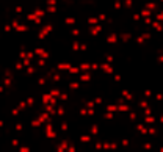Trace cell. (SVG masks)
Returning a JSON list of instances; mask_svg holds the SVG:
<instances>
[{
    "mask_svg": "<svg viewBox=\"0 0 163 152\" xmlns=\"http://www.w3.org/2000/svg\"><path fill=\"white\" fill-rule=\"evenodd\" d=\"M105 42L107 44H118L119 42V35H118V31H111L110 35H107Z\"/></svg>",
    "mask_w": 163,
    "mask_h": 152,
    "instance_id": "obj_2",
    "label": "cell"
},
{
    "mask_svg": "<svg viewBox=\"0 0 163 152\" xmlns=\"http://www.w3.org/2000/svg\"><path fill=\"white\" fill-rule=\"evenodd\" d=\"M33 13L38 16V17H46L47 16V11H46V8H35Z\"/></svg>",
    "mask_w": 163,
    "mask_h": 152,
    "instance_id": "obj_8",
    "label": "cell"
},
{
    "mask_svg": "<svg viewBox=\"0 0 163 152\" xmlns=\"http://www.w3.org/2000/svg\"><path fill=\"white\" fill-rule=\"evenodd\" d=\"M17 150H19V152H30L32 147H30L28 144H21L19 147H17Z\"/></svg>",
    "mask_w": 163,
    "mask_h": 152,
    "instance_id": "obj_18",
    "label": "cell"
},
{
    "mask_svg": "<svg viewBox=\"0 0 163 152\" xmlns=\"http://www.w3.org/2000/svg\"><path fill=\"white\" fill-rule=\"evenodd\" d=\"M99 69V63H91V71H97Z\"/></svg>",
    "mask_w": 163,
    "mask_h": 152,
    "instance_id": "obj_25",
    "label": "cell"
},
{
    "mask_svg": "<svg viewBox=\"0 0 163 152\" xmlns=\"http://www.w3.org/2000/svg\"><path fill=\"white\" fill-rule=\"evenodd\" d=\"M104 60L107 61V63H110V64H113V63H115V55H113V53H105V57H104Z\"/></svg>",
    "mask_w": 163,
    "mask_h": 152,
    "instance_id": "obj_17",
    "label": "cell"
},
{
    "mask_svg": "<svg viewBox=\"0 0 163 152\" xmlns=\"http://www.w3.org/2000/svg\"><path fill=\"white\" fill-rule=\"evenodd\" d=\"M91 78H93V72H91V71H85V72H80L77 75V80H78L80 83H86Z\"/></svg>",
    "mask_w": 163,
    "mask_h": 152,
    "instance_id": "obj_1",
    "label": "cell"
},
{
    "mask_svg": "<svg viewBox=\"0 0 163 152\" xmlns=\"http://www.w3.org/2000/svg\"><path fill=\"white\" fill-rule=\"evenodd\" d=\"M118 35H119V41L121 42H130L133 39V36H135V35L130 33V31H121V33H118Z\"/></svg>",
    "mask_w": 163,
    "mask_h": 152,
    "instance_id": "obj_3",
    "label": "cell"
},
{
    "mask_svg": "<svg viewBox=\"0 0 163 152\" xmlns=\"http://www.w3.org/2000/svg\"><path fill=\"white\" fill-rule=\"evenodd\" d=\"M13 116H14V118H17V116H19L21 114V110L19 108H17V107H13V108H11V111H10Z\"/></svg>",
    "mask_w": 163,
    "mask_h": 152,
    "instance_id": "obj_21",
    "label": "cell"
},
{
    "mask_svg": "<svg viewBox=\"0 0 163 152\" xmlns=\"http://www.w3.org/2000/svg\"><path fill=\"white\" fill-rule=\"evenodd\" d=\"M71 50H74V52L80 50V41H78V39H74V41H72V44H71Z\"/></svg>",
    "mask_w": 163,
    "mask_h": 152,
    "instance_id": "obj_15",
    "label": "cell"
},
{
    "mask_svg": "<svg viewBox=\"0 0 163 152\" xmlns=\"http://www.w3.org/2000/svg\"><path fill=\"white\" fill-rule=\"evenodd\" d=\"M14 69H16V71H24V69H25L24 61H22V60H17L16 63H14Z\"/></svg>",
    "mask_w": 163,
    "mask_h": 152,
    "instance_id": "obj_16",
    "label": "cell"
},
{
    "mask_svg": "<svg viewBox=\"0 0 163 152\" xmlns=\"http://www.w3.org/2000/svg\"><path fill=\"white\" fill-rule=\"evenodd\" d=\"M132 21H135V22H140V21H141V16H140V13H132Z\"/></svg>",
    "mask_w": 163,
    "mask_h": 152,
    "instance_id": "obj_24",
    "label": "cell"
},
{
    "mask_svg": "<svg viewBox=\"0 0 163 152\" xmlns=\"http://www.w3.org/2000/svg\"><path fill=\"white\" fill-rule=\"evenodd\" d=\"M113 118H115V113H111V111H102V119L111 121Z\"/></svg>",
    "mask_w": 163,
    "mask_h": 152,
    "instance_id": "obj_13",
    "label": "cell"
},
{
    "mask_svg": "<svg viewBox=\"0 0 163 152\" xmlns=\"http://www.w3.org/2000/svg\"><path fill=\"white\" fill-rule=\"evenodd\" d=\"M27 55H28V52H27V50H19V53H17V58H19V60H25Z\"/></svg>",
    "mask_w": 163,
    "mask_h": 152,
    "instance_id": "obj_20",
    "label": "cell"
},
{
    "mask_svg": "<svg viewBox=\"0 0 163 152\" xmlns=\"http://www.w3.org/2000/svg\"><path fill=\"white\" fill-rule=\"evenodd\" d=\"M25 17H27V21H28V22H33V21H35L36 17H38V16H36L35 13H28V14H27Z\"/></svg>",
    "mask_w": 163,
    "mask_h": 152,
    "instance_id": "obj_22",
    "label": "cell"
},
{
    "mask_svg": "<svg viewBox=\"0 0 163 152\" xmlns=\"http://www.w3.org/2000/svg\"><path fill=\"white\" fill-rule=\"evenodd\" d=\"M78 68H80L82 72H85V71H91V63H88V61H83V63L78 64Z\"/></svg>",
    "mask_w": 163,
    "mask_h": 152,
    "instance_id": "obj_10",
    "label": "cell"
},
{
    "mask_svg": "<svg viewBox=\"0 0 163 152\" xmlns=\"http://www.w3.org/2000/svg\"><path fill=\"white\" fill-rule=\"evenodd\" d=\"M72 66H74V64L69 63V61H61V63L57 64V69H58V71H69Z\"/></svg>",
    "mask_w": 163,
    "mask_h": 152,
    "instance_id": "obj_4",
    "label": "cell"
},
{
    "mask_svg": "<svg viewBox=\"0 0 163 152\" xmlns=\"http://www.w3.org/2000/svg\"><path fill=\"white\" fill-rule=\"evenodd\" d=\"M2 30H3V33H11L13 31V27H11V24H5L2 27Z\"/></svg>",
    "mask_w": 163,
    "mask_h": 152,
    "instance_id": "obj_19",
    "label": "cell"
},
{
    "mask_svg": "<svg viewBox=\"0 0 163 152\" xmlns=\"http://www.w3.org/2000/svg\"><path fill=\"white\" fill-rule=\"evenodd\" d=\"M140 16L141 17H152V11L148 10V8H141V10H140Z\"/></svg>",
    "mask_w": 163,
    "mask_h": 152,
    "instance_id": "obj_12",
    "label": "cell"
},
{
    "mask_svg": "<svg viewBox=\"0 0 163 152\" xmlns=\"http://www.w3.org/2000/svg\"><path fill=\"white\" fill-rule=\"evenodd\" d=\"M86 24L88 25H97V24H101V21H99L97 16H89V17H86Z\"/></svg>",
    "mask_w": 163,
    "mask_h": 152,
    "instance_id": "obj_7",
    "label": "cell"
},
{
    "mask_svg": "<svg viewBox=\"0 0 163 152\" xmlns=\"http://www.w3.org/2000/svg\"><path fill=\"white\" fill-rule=\"evenodd\" d=\"M69 33H71L74 38H80L82 30H80V28H77V27H71V28H69Z\"/></svg>",
    "mask_w": 163,
    "mask_h": 152,
    "instance_id": "obj_9",
    "label": "cell"
},
{
    "mask_svg": "<svg viewBox=\"0 0 163 152\" xmlns=\"http://www.w3.org/2000/svg\"><path fill=\"white\" fill-rule=\"evenodd\" d=\"M68 72H69L71 75H74V77L77 78V75H78V74L82 72V71H80V68H78V66H72V68H71V69L68 71Z\"/></svg>",
    "mask_w": 163,
    "mask_h": 152,
    "instance_id": "obj_11",
    "label": "cell"
},
{
    "mask_svg": "<svg viewBox=\"0 0 163 152\" xmlns=\"http://www.w3.org/2000/svg\"><path fill=\"white\" fill-rule=\"evenodd\" d=\"M63 22H65L68 27H75L77 25V19L74 16H66L65 19H63Z\"/></svg>",
    "mask_w": 163,
    "mask_h": 152,
    "instance_id": "obj_5",
    "label": "cell"
},
{
    "mask_svg": "<svg viewBox=\"0 0 163 152\" xmlns=\"http://www.w3.org/2000/svg\"><path fill=\"white\" fill-rule=\"evenodd\" d=\"M129 111H130L129 104H119L118 105V113H129Z\"/></svg>",
    "mask_w": 163,
    "mask_h": 152,
    "instance_id": "obj_6",
    "label": "cell"
},
{
    "mask_svg": "<svg viewBox=\"0 0 163 152\" xmlns=\"http://www.w3.org/2000/svg\"><path fill=\"white\" fill-rule=\"evenodd\" d=\"M60 0H44V6H47V5H58Z\"/></svg>",
    "mask_w": 163,
    "mask_h": 152,
    "instance_id": "obj_23",
    "label": "cell"
},
{
    "mask_svg": "<svg viewBox=\"0 0 163 152\" xmlns=\"http://www.w3.org/2000/svg\"><path fill=\"white\" fill-rule=\"evenodd\" d=\"M16 107H17V108H19L21 111H24V110H27V108H28V104H27V101H19Z\"/></svg>",
    "mask_w": 163,
    "mask_h": 152,
    "instance_id": "obj_14",
    "label": "cell"
},
{
    "mask_svg": "<svg viewBox=\"0 0 163 152\" xmlns=\"http://www.w3.org/2000/svg\"><path fill=\"white\" fill-rule=\"evenodd\" d=\"M2 31H3V30H2V28H0V35H2Z\"/></svg>",
    "mask_w": 163,
    "mask_h": 152,
    "instance_id": "obj_26",
    "label": "cell"
}]
</instances>
